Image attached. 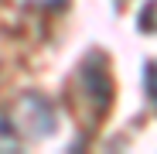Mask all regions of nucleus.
Wrapping results in <instances>:
<instances>
[{
    "mask_svg": "<svg viewBox=\"0 0 157 154\" xmlns=\"http://www.w3.org/2000/svg\"><path fill=\"white\" fill-rule=\"evenodd\" d=\"M10 120H14V130L21 140H41V137L55 134V106L38 93H24L14 103Z\"/></svg>",
    "mask_w": 157,
    "mask_h": 154,
    "instance_id": "nucleus-1",
    "label": "nucleus"
},
{
    "mask_svg": "<svg viewBox=\"0 0 157 154\" xmlns=\"http://www.w3.org/2000/svg\"><path fill=\"white\" fill-rule=\"evenodd\" d=\"M21 144V137H17V130H14V120L0 110V151H14Z\"/></svg>",
    "mask_w": 157,
    "mask_h": 154,
    "instance_id": "nucleus-2",
    "label": "nucleus"
},
{
    "mask_svg": "<svg viewBox=\"0 0 157 154\" xmlns=\"http://www.w3.org/2000/svg\"><path fill=\"white\" fill-rule=\"evenodd\" d=\"M137 24H140V31H147V34H157V0H147V4L140 7V14H137Z\"/></svg>",
    "mask_w": 157,
    "mask_h": 154,
    "instance_id": "nucleus-3",
    "label": "nucleus"
},
{
    "mask_svg": "<svg viewBox=\"0 0 157 154\" xmlns=\"http://www.w3.org/2000/svg\"><path fill=\"white\" fill-rule=\"evenodd\" d=\"M144 86H147V96L157 103V58H150L144 69Z\"/></svg>",
    "mask_w": 157,
    "mask_h": 154,
    "instance_id": "nucleus-4",
    "label": "nucleus"
},
{
    "mask_svg": "<svg viewBox=\"0 0 157 154\" xmlns=\"http://www.w3.org/2000/svg\"><path fill=\"white\" fill-rule=\"evenodd\" d=\"M154 106H157V103H154Z\"/></svg>",
    "mask_w": 157,
    "mask_h": 154,
    "instance_id": "nucleus-5",
    "label": "nucleus"
}]
</instances>
